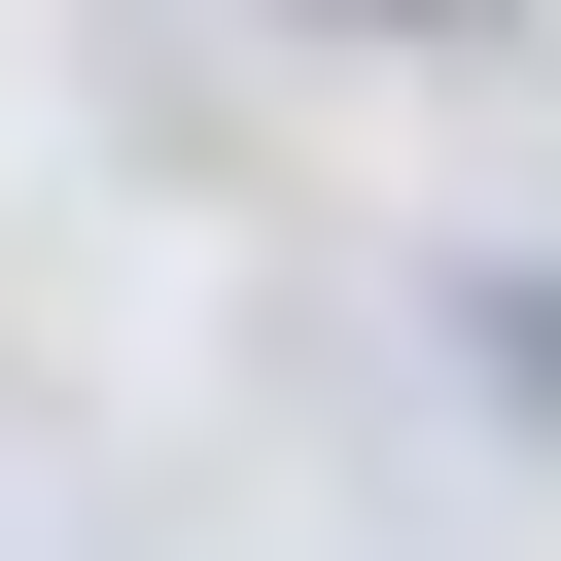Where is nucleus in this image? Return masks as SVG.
I'll use <instances>...</instances> for the list:
<instances>
[{
    "label": "nucleus",
    "mask_w": 561,
    "mask_h": 561,
    "mask_svg": "<svg viewBox=\"0 0 561 561\" xmlns=\"http://www.w3.org/2000/svg\"><path fill=\"white\" fill-rule=\"evenodd\" d=\"M351 35H491V0H351Z\"/></svg>",
    "instance_id": "obj_1"
}]
</instances>
